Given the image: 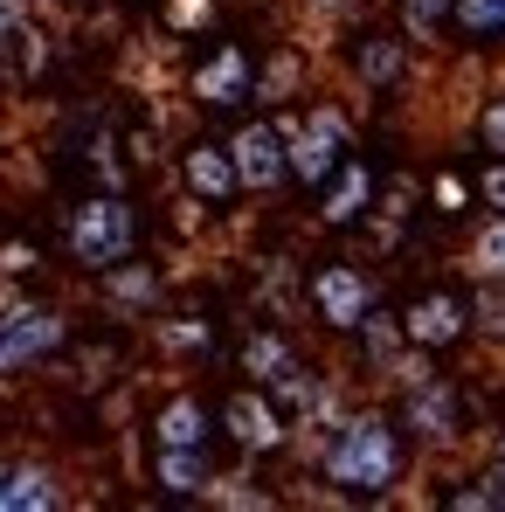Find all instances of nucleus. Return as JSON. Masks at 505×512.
Masks as SVG:
<instances>
[{
    "label": "nucleus",
    "mask_w": 505,
    "mask_h": 512,
    "mask_svg": "<svg viewBox=\"0 0 505 512\" xmlns=\"http://www.w3.org/2000/svg\"><path fill=\"white\" fill-rule=\"evenodd\" d=\"M326 471H333V485H346V492H381L395 478V429L381 423V416L346 423V436H339L333 457H326Z\"/></svg>",
    "instance_id": "nucleus-1"
},
{
    "label": "nucleus",
    "mask_w": 505,
    "mask_h": 512,
    "mask_svg": "<svg viewBox=\"0 0 505 512\" xmlns=\"http://www.w3.org/2000/svg\"><path fill=\"white\" fill-rule=\"evenodd\" d=\"M70 250H77V263H90V270L125 263V250H132V208H125V201H84V208H77V229H70Z\"/></svg>",
    "instance_id": "nucleus-2"
},
{
    "label": "nucleus",
    "mask_w": 505,
    "mask_h": 512,
    "mask_svg": "<svg viewBox=\"0 0 505 512\" xmlns=\"http://www.w3.org/2000/svg\"><path fill=\"white\" fill-rule=\"evenodd\" d=\"M229 167H236L243 187H277L284 180V139L270 125H243L236 146H229Z\"/></svg>",
    "instance_id": "nucleus-3"
},
{
    "label": "nucleus",
    "mask_w": 505,
    "mask_h": 512,
    "mask_svg": "<svg viewBox=\"0 0 505 512\" xmlns=\"http://www.w3.org/2000/svg\"><path fill=\"white\" fill-rule=\"evenodd\" d=\"M312 298H319V312H326L333 326H360V319H367V305H374L367 277H360V270H346V263H333V270H319Z\"/></svg>",
    "instance_id": "nucleus-4"
},
{
    "label": "nucleus",
    "mask_w": 505,
    "mask_h": 512,
    "mask_svg": "<svg viewBox=\"0 0 505 512\" xmlns=\"http://www.w3.org/2000/svg\"><path fill=\"white\" fill-rule=\"evenodd\" d=\"M56 340H63V319H56V312H14V319L0 326V367H21V360L49 353Z\"/></svg>",
    "instance_id": "nucleus-5"
},
{
    "label": "nucleus",
    "mask_w": 505,
    "mask_h": 512,
    "mask_svg": "<svg viewBox=\"0 0 505 512\" xmlns=\"http://www.w3.org/2000/svg\"><path fill=\"white\" fill-rule=\"evenodd\" d=\"M339 139H346V125H339L333 111H319V118H312V132H298V139H291V173H298V180H326L333 160H339Z\"/></svg>",
    "instance_id": "nucleus-6"
},
{
    "label": "nucleus",
    "mask_w": 505,
    "mask_h": 512,
    "mask_svg": "<svg viewBox=\"0 0 505 512\" xmlns=\"http://www.w3.org/2000/svg\"><path fill=\"white\" fill-rule=\"evenodd\" d=\"M464 333V305L450 298V291H436V298H422L416 312H409V340L416 346H443Z\"/></svg>",
    "instance_id": "nucleus-7"
},
{
    "label": "nucleus",
    "mask_w": 505,
    "mask_h": 512,
    "mask_svg": "<svg viewBox=\"0 0 505 512\" xmlns=\"http://www.w3.org/2000/svg\"><path fill=\"white\" fill-rule=\"evenodd\" d=\"M42 506H56L49 471H35V464H7V471H0V512H42Z\"/></svg>",
    "instance_id": "nucleus-8"
},
{
    "label": "nucleus",
    "mask_w": 505,
    "mask_h": 512,
    "mask_svg": "<svg viewBox=\"0 0 505 512\" xmlns=\"http://www.w3.org/2000/svg\"><path fill=\"white\" fill-rule=\"evenodd\" d=\"M243 84H250V63H243V49H222L201 77H194V90L208 97V104H236L243 97Z\"/></svg>",
    "instance_id": "nucleus-9"
},
{
    "label": "nucleus",
    "mask_w": 505,
    "mask_h": 512,
    "mask_svg": "<svg viewBox=\"0 0 505 512\" xmlns=\"http://www.w3.org/2000/svg\"><path fill=\"white\" fill-rule=\"evenodd\" d=\"M229 429H236L250 450H270V443L284 436V423L270 416V402H263V395H236V402H229Z\"/></svg>",
    "instance_id": "nucleus-10"
},
{
    "label": "nucleus",
    "mask_w": 505,
    "mask_h": 512,
    "mask_svg": "<svg viewBox=\"0 0 505 512\" xmlns=\"http://www.w3.org/2000/svg\"><path fill=\"white\" fill-rule=\"evenodd\" d=\"M187 187H194V194H208V201H222V194L236 187V167H229V153H215V146H194V153H187Z\"/></svg>",
    "instance_id": "nucleus-11"
},
{
    "label": "nucleus",
    "mask_w": 505,
    "mask_h": 512,
    "mask_svg": "<svg viewBox=\"0 0 505 512\" xmlns=\"http://www.w3.org/2000/svg\"><path fill=\"white\" fill-rule=\"evenodd\" d=\"M160 485H167V492H201V485H208L201 443H167V457H160Z\"/></svg>",
    "instance_id": "nucleus-12"
},
{
    "label": "nucleus",
    "mask_w": 505,
    "mask_h": 512,
    "mask_svg": "<svg viewBox=\"0 0 505 512\" xmlns=\"http://www.w3.org/2000/svg\"><path fill=\"white\" fill-rule=\"evenodd\" d=\"M450 14L471 42H499L505 35V0H450Z\"/></svg>",
    "instance_id": "nucleus-13"
},
{
    "label": "nucleus",
    "mask_w": 505,
    "mask_h": 512,
    "mask_svg": "<svg viewBox=\"0 0 505 512\" xmlns=\"http://www.w3.org/2000/svg\"><path fill=\"white\" fill-rule=\"evenodd\" d=\"M409 423L429 429V436H450V429H457V402H450L443 388H416V402H409Z\"/></svg>",
    "instance_id": "nucleus-14"
},
{
    "label": "nucleus",
    "mask_w": 505,
    "mask_h": 512,
    "mask_svg": "<svg viewBox=\"0 0 505 512\" xmlns=\"http://www.w3.org/2000/svg\"><path fill=\"white\" fill-rule=\"evenodd\" d=\"M208 436V416H201V402H167V416H160V443H201Z\"/></svg>",
    "instance_id": "nucleus-15"
},
{
    "label": "nucleus",
    "mask_w": 505,
    "mask_h": 512,
    "mask_svg": "<svg viewBox=\"0 0 505 512\" xmlns=\"http://www.w3.org/2000/svg\"><path fill=\"white\" fill-rule=\"evenodd\" d=\"M243 367H250V374H263V381H284V374H291V346L263 333V340L243 346Z\"/></svg>",
    "instance_id": "nucleus-16"
},
{
    "label": "nucleus",
    "mask_w": 505,
    "mask_h": 512,
    "mask_svg": "<svg viewBox=\"0 0 505 512\" xmlns=\"http://www.w3.org/2000/svg\"><path fill=\"white\" fill-rule=\"evenodd\" d=\"M360 201H367V167H346V173H339V187L326 194V215H333V222H353Z\"/></svg>",
    "instance_id": "nucleus-17"
},
{
    "label": "nucleus",
    "mask_w": 505,
    "mask_h": 512,
    "mask_svg": "<svg viewBox=\"0 0 505 512\" xmlns=\"http://www.w3.org/2000/svg\"><path fill=\"white\" fill-rule=\"evenodd\" d=\"M360 70H367V84H388V77L402 70V49H395V42H367V49H360Z\"/></svg>",
    "instance_id": "nucleus-18"
},
{
    "label": "nucleus",
    "mask_w": 505,
    "mask_h": 512,
    "mask_svg": "<svg viewBox=\"0 0 505 512\" xmlns=\"http://www.w3.org/2000/svg\"><path fill=\"white\" fill-rule=\"evenodd\" d=\"M443 14H450V0H409V28H416V35H436Z\"/></svg>",
    "instance_id": "nucleus-19"
},
{
    "label": "nucleus",
    "mask_w": 505,
    "mask_h": 512,
    "mask_svg": "<svg viewBox=\"0 0 505 512\" xmlns=\"http://www.w3.org/2000/svg\"><path fill=\"white\" fill-rule=\"evenodd\" d=\"M478 263H485V270H505V222H492V229L478 236Z\"/></svg>",
    "instance_id": "nucleus-20"
},
{
    "label": "nucleus",
    "mask_w": 505,
    "mask_h": 512,
    "mask_svg": "<svg viewBox=\"0 0 505 512\" xmlns=\"http://www.w3.org/2000/svg\"><path fill=\"white\" fill-rule=\"evenodd\" d=\"M464 506H505V464L485 478V492H464Z\"/></svg>",
    "instance_id": "nucleus-21"
},
{
    "label": "nucleus",
    "mask_w": 505,
    "mask_h": 512,
    "mask_svg": "<svg viewBox=\"0 0 505 512\" xmlns=\"http://www.w3.org/2000/svg\"><path fill=\"white\" fill-rule=\"evenodd\" d=\"M485 146L505 153V97H499V104H485Z\"/></svg>",
    "instance_id": "nucleus-22"
},
{
    "label": "nucleus",
    "mask_w": 505,
    "mask_h": 512,
    "mask_svg": "<svg viewBox=\"0 0 505 512\" xmlns=\"http://www.w3.org/2000/svg\"><path fill=\"white\" fill-rule=\"evenodd\" d=\"M485 201H492V208H499V215H505V160H499V167H492V173H485Z\"/></svg>",
    "instance_id": "nucleus-23"
}]
</instances>
